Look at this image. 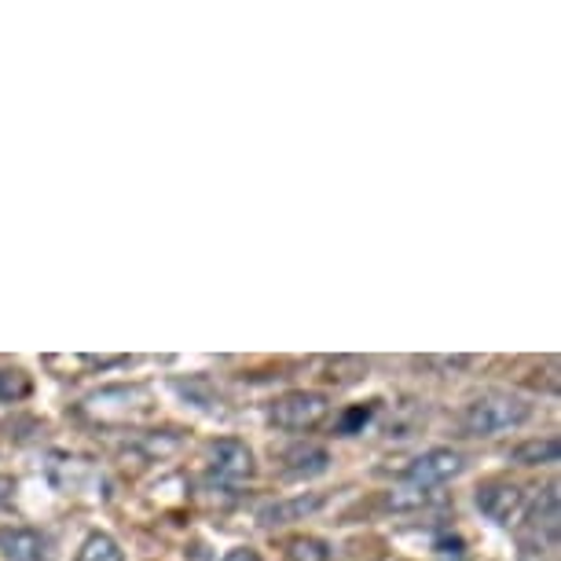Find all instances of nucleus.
<instances>
[{"mask_svg":"<svg viewBox=\"0 0 561 561\" xmlns=\"http://www.w3.org/2000/svg\"><path fill=\"white\" fill-rule=\"evenodd\" d=\"M433 503V492L430 489H415V484H404V489H389L386 492V506L397 514H408V511H422V506Z\"/></svg>","mask_w":561,"mask_h":561,"instance_id":"nucleus-13","label":"nucleus"},{"mask_svg":"<svg viewBox=\"0 0 561 561\" xmlns=\"http://www.w3.org/2000/svg\"><path fill=\"white\" fill-rule=\"evenodd\" d=\"M12 495H15V481L0 473V511H4V506L12 503Z\"/></svg>","mask_w":561,"mask_h":561,"instance_id":"nucleus-19","label":"nucleus"},{"mask_svg":"<svg viewBox=\"0 0 561 561\" xmlns=\"http://www.w3.org/2000/svg\"><path fill=\"white\" fill-rule=\"evenodd\" d=\"M323 506H327L323 492H298V495H290V500H275L268 506H261L257 525L261 528H283V525L305 522V517H312L316 511H323Z\"/></svg>","mask_w":561,"mask_h":561,"instance_id":"nucleus-7","label":"nucleus"},{"mask_svg":"<svg viewBox=\"0 0 561 561\" xmlns=\"http://www.w3.org/2000/svg\"><path fill=\"white\" fill-rule=\"evenodd\" d=\"M220 561H261V554L253 547H231Z\"/></svg>","mask_w":561,"mask_h":561,"instance_id":"nucleus-18","label":"nucleus"},{"mask_svg":"<svg viewBox=\"0 0 561 561\" xmlns=\"http://www.w3.org/2000/svg\"><path fill=\"white\" fill-rule=\"evenodd\" d=\"M478 511L495 525H511L525 506V492L514 481H484L478 489Z\"/></svg>","mask_w":561,"mask_h":561,"instance_id":"nucleus-6","label":"nucleus"},{"mask_svg":"<svg viewBox=\"0 0 561 561\" xmlns=\"http://www.w3.org/2000/svg\"><path fill=\"white\" fill-rule=\"evenodd\" d=\"M327 411H331L327 393H316V389H294V393H283L275 400L268 419L279 430H312L327 419Z\"/></svg>","mask_w":561,"mask_h":561,"instance_id":"nucleus-2","label":"nucleus"},{"mask_svg":"<svg viewBox=\"0 0 561 561\" xmlns=\"http://www.w3.org/2000/svg\"><path fill=\"white\" fill-rule=\"evenodd\" d=\"M370 419H375V404H353L337 419V437H356V433H364Z\"/></svg>","mask_w":561,"mask_h":561,"instance_id":"nucleus-15","label":"nucleus"},{"mask_svg":"<svg viewBox=\"0 0 561 561\" xmlns=\"http://www.w3.org/2000/svg\"><path fill=\"white\" fill-rule=\"evenodd\" d=\"M257 473L253 448L239 437H220L209 444V478L217 484H242Z\"/></svg>","mask_w":561,"mask_h":561,"instance_id":"nucleus-3","label":"nucleus"},{"mask_svg":"<svg viewBox=\"0 0 561 561\" xmlns=\"http://www.w3.org/2000/svg\"><path fill=\"white\" fill-rule=\"evenodd\" d=\"M422 367H437V370H466L473 364V356H426L419 359Z\"/></svg>","mask_w":561,"mask_h":561,"instance_id":"nucleus-17","label":"nucleus"},{"mask_svg":"<svg viewBox=\"0 0 561 561\" xmlns=\"http://www.w3.org/2000/svg\"><path fill=\"white\" fill-rule=\"evenodd\" d=\"M30 393H34V382H30L26 370L0 367V404H15V400H26Z\"/></svg>","mask_w":561,"mask_h":561,"instance_id":"nucleus-12","label":"nucleus"},{"mask_svg":"<svg viewBox=\"0 0 561 561\" xmlns=\"http://www.w3.org/2000/svg\"><path fill=\"white\" fill-rule=\"evenodd\" d=\"M533 419V404L511 393H484L462 408L466 437H500V433L522 430Z\"/></svg>","mask_w":561,"mask_h":561,"instance_id":"nucleus-1","label":"nucleus"},{"mask_svg":"<svg viewBox=\"0 0 561 561\" xmlns=\"http://www.w3.org/2000/svg\"><path fill=\"white\" fill-rule=\"evenodd\" d=\"M558 459H561V440L558 437L525 440L511 451V462H517V466H554Z\"/></svg>","mask_w":561,"mask_h":561,"instance_id":"nucleus-10","label":"nucleus"},{"mask_svg":"<svg viewBox=\"0 0 561 561\" xmlns=\"http://www.w3.org/2000/svg\"><path fill=\"white\" fill-rule=\"evenodd\" d=\"M466 470L462 455L451 451V448H430L415 455L408 466H404V484H415V489H440V484L455 481L459 473Z\"/></svg>","mask_w":561,"mask_h":561,"instance_id":"nucleus-4","label":"nucleus"},{"mask_svg":"<svg viewBox=\"0 0 561 561\" xmlns=\"http://www.w3.org/2000/svg\"><path fill=\"white\" fill-rule=\"evenodd\" d=\"M173 389L180 397H187V400H198V408H214L217 404V393L209 389V382L206 378H187V382H173Z\"/></svg>","mask_w":561,"mask_h":561,"instance_id":"nucleus-16","label":"nucleus"},{"mask_svg":"<svg viewBox=\"0 0 561 561\" xmlns=\"http://www.w3.org/2000/svg\"><path fill=\"white\" fill-rule=\"evenodd\" d=\"M0 554L8 561H48L51 539L41 533V528L8 525V528H0Z\"/></svg>","mask_w":561,"mask_h":561,"instance_id":"nucleus-8","label":"nucleus"},{"mask_svg":"<svg viewBox=\"0 0 561 561\" xmlns=\"http://www.w3.org/2000/svg\"><path fill=\"white\" fill-rule=\"evenodd\" d=\"M78 561H125V550L107 533H89L78 547Z\"/></svg>","mask_w":561,"mask_h":561,"instance_id":"nucleus-11","label":"nucleus"},{"mask_svg":"<svg viewBox=\"0 0 561 561\" xmlns=\"http://www.w3.org/2000/svg\"><path fill=\"white\" fill-rule=\"evenodd\" d=\"M287 554L290 561H331V543L320 536H298V539H290V547H287Z\"/></svg>","mask_w":561,"mask_h":561,"instance_id":"nucleus-14","label":"nucleus"},{"mask_svg":"<svg viewBox=\"0 0 561 561\" xmlns=\"http://www.w3.org/2000/svg\"><path fill=\"white\" fill-rule=\"evenodd\" d=\"M327 470H331V451H327L323 444L298 440L283 451V473H287V478L309 481V478H320Z\"/></svg>","mask_w":561,"mask_h":561,"instance_id":"nucleus-9","label":"nucleus"},{"mask_svg":"<svg viewBox=\"0 0 561 561\" xmlns=\"http://www.w3.org/2000/svg\"><path fill=\"white\" fill-rule=\"evenodd\" d=\"M451 561H459V558H451Z\"/></svg>","mask_w":561,"mask_h":561,"instance_id":"nucleus-20","label":"nucleus"},{"mask_svg":"<svg viewBox=\"0 0 561 561\" xmlns=\"http://www.w3.org/2000/svg\"><path fill=\"white\" fill-rule=\"evenodd\" d=\"M522 539H525V550H539V547L554 550L558 547V484L554 481L536 495L533 511L525 517Z\"/></svg>","mask_w":561,"mask_h":561,"instance_id":"nucleus-5","label":"nucleus"}]
</instances>
